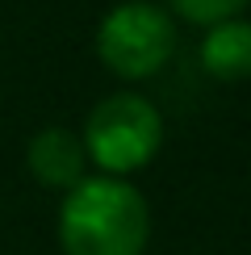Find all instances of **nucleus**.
Wrapping results in <instances>:
<instances>
[{"mask_svg":"<svg viewBox=\"0 0 251 255\" xmlns=\"http://www.w3.org/2000/svg\"><path fill=\"white\" fill-rule=\"evenodd\" d=\"M151 214L134 184L113 176L80 180L59 209V243L67 255H142Z\"/></svg>","mask_w":251,"mask_h":255,"instance_id":"f257e3e1","label":"nucleus"},{"mask_svg":"<svg viewBox=\"0 0 251 255\" xmlns=\"http://www.w3.org/2000/svg\"><path fill=\"white\" fill-rule=\"evenodd\" d=\"M159 142H163L159 109L151 101L134 97V92L105 97L88 113V126H84V155L97 167H105L113 180L146 167L159 151Z\"/></svg>","mask_w":251,"mask_h":255,"instance_id":"f03ea898","label":"nucleus"},{"mask_svg":"<svg viewBox=\"0 0 251 255\" xmlns=\"http://www.w3.org/2000/svg\"><path fill=\"white\" fill-rule=\"evenodd\" d=\"M176 46V25L159 4L146 0H126L118 4L97 29V50L105 67H113L126 80H142L167 63Z\"/></svg>","mask_w":251,"mask_h":255,"instance_id":"7ed1b4c3","label":"nucleus"},{"mask_svg":"<svg viewBox=\"0 0 251 255\" xmlns=\"http://www.w3.org/2000/svg\"><path fill=\"white\" fill-rule=\"evenodd\" d=\"M84 163H88L84 142L76 134L59 130V126L42 130L34 142H29V172H34L42 184H50V188H76L84 180Z\"/></svg>","mask_w":251,"mask_h":255,"instance_id":"20e7f679","label":"nucleus"},{"mask_svg":"<svg viewBox=\"0 0 251 255\" xmlns=\"http://www.w3.org/2000/svg\"><path fill=\"white\" fill-rule=\"evenodd\" d=\"M201 63L218 80H247L251 76V21L230 17L214 25L201 42Z\"/></svg>","mask_w":251,"mask_h":255,"instance_id":"39448f33","label":"nucleus"},{"mask_svg":"<svg viewBox=\"0 0 251 255\" xmlns=\"http://www.w3.org/2000/svg\"><path fill=\"white\" fill-rule=\"evenodd\" d=\"M184 21L197 25H222V21L239 17V8H247V0H167Z\"/></svg>","mask_w":251,"mask_h":255,"instance_id":"423d86ee","label":"nucleus"}]
</instances>
